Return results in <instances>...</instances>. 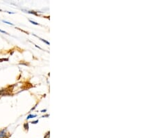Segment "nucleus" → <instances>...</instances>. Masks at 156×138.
Wrapping results in <instances>:
<instances>
[{"instance_id":"obj_1","label":"nucleus","mask_w":156,"mask_h":138,"mask_svg":"<svg viewBox=\"0 0 156 138\" xmlns=\"http://www.w3.org/2000/svg\"><path fill=\"white\" fill-rule=\"evenodd\" d=\"M6 137V130H3L0 131V138H4Z\"/></svg>"},{"instance_id":"obj_2","label":"nucleus","mask_w":156,"mask_h":138,"mask_svg":"<svg viewBox=\"0 0 156 138\" xmlns=\"http://www.w3.org/2000/svg\"><path fill=\"white\" fill-rule=\"evenodd\" d=\"M36 117V114H34V115H32V114H31V115H29V117H27V119H31V118H34V117Z\"/></svg>"},{"instance_id":"obj_3","label":"nucleus","mask_w":156,"mask_h":138,"mask_svg":"<svg viewBox=\"0 0 156 138\" xmlns=\"http://www.w3.org/2000/svg\"><path fill=\"white\" fill-rule=\"evenodd\" d=\"M30 22H31V23H33L34 24H36V25H38V23H37V22H34V21H31V20H30L29 21Z\"/></svg>"},{"instance_id":"obj_4","label":"nucleus","mask_w":156,"mask_h":138,"mask_svg":"<svg viewBox=\"0 0 156 138\" xmlns=\"http://www.w3.org/2000/svg\"><path fill=\"white\" fill-rule=\"evenodd\" d=\"M41 39V40H42V41H43V42H44V43H47V45H49V43L48 41H45V40H44V39Z\"/></svg>"},{"instance_id":"obj_5","label":"nucleus","mask_w":156,"mask_h":138,"mask_svg":"<svg viewBox=\"0 0 156 138\" xmlns=\"http://www.w3.org/2000/svg\"><path fill=\"white\" fill-rule=\"evenodd\" d=\"M3 22H5V23H6V24H11V25H13V24H12V23H11V22H6V21H3Z\"/></svg>"},{"instance_id":"obj_6","label":"nucleus","mask_w":156,"mask_h":138,"mask_svg":"<svg viewBox=\"0 0 156 138\" xmlns=\"http://www.w3.org/2000/svg\"><path fill=\"white\" fill-rule=\"evenodd\" d=\"M0 32H2V33H4V34H8V35H9V34L7 33V32H6L5 31H2V30H1V29H0Z\"/></svg>"},{"instance_id":"obj_7","label":"nucleus","mask_w":156,"mask_h":138,"mask_svg":"<svg viewBox=\"0 0 156 138\" xmlns=\"http://www.w3.org/2000/svg\"><path fill=\"white\" fill-rule=\"evenodd\" d=\"M37 122H38V121H37H37H32V124H36V123H37Z\"/></svg>"},{"instance_id":"obj_8","label":"nucleus","mask_w":156,"mask_h":138,"mask_svg":"<svg viewBox=\"0 0 156 138\" xmlns=\"http://www.w3.org/2000/svg\"><path fill=\"white\" fill-rule=\"evenodd\" d=\"M49 115H45V116H43L42 117H48Z\"/></svg>"},{"instance_id":"obj_9","label":"nucleus","mask_w":156,"mask_h":138,"mask_svg":"<svg viewBox=\"0 0 156 138\" xmlns=\"http://www.w3.org/2000/svg\"><path fill=\"white\" fill-rule=\"evenodd\" d=\"M47 111V110H42L41 112H46Z\"/></svg>"}]
</instances>
